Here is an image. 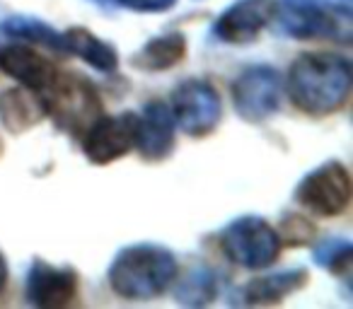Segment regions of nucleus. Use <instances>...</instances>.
<instances>
[{"label": "nucleus", "instance_id": "b1692460", "mask_svg": "<svg viewBox=\"0 0 353 309\" xmlns=\"http://www.w3.org/2000/svg\"><path fill=\"white\" fill-rule=\"evenodd\" d=\"M92 3H97L104 10H114V8H117V0H92Z\"/></svg>", "mask_w": 353, "mask_h": 309}, {"label": "nucleus", "instance_id": "20e7f679", "mask_svg": "<svg viewBox=\"0 0 353 309\" xmlns=\"http://www.w3.org/2000/svg\"><path fill=\"white\" fill-rule=\"evenodd\" d=\"M276 20L281 32L295 39L351 41V10L346 6H327L322 0H281Z\"/></svg>", "mask_w": 353, "mask_h": 309}, {"label": "nucleus", "instance_id": "dca6fc26", "mask_svg": "<svg viewBox=\"0 0 353 309\" xmlns=\"http://www.w3.org/2000/svg\"><path fill=\"white\" fill-rule=\"evenodd\" d=\"M63 51L80 56V58L88 61L92 68L102 70V73H112L119 65V56L114 51V46H109L107 41L97 39L92 32L80 30V27H70L63 34Z\"/></svg>", "mask_w": 353, "mask_h": 309}, {"label": "nucleus", "instance_id": "aec40b11", "mask_svg": "<svg viewBox=\"0 0 353 309\" xmlns=\"http://www.w3.org/2000/svg\"><path fill=\"white\" fill-rule=\"evenodd\" d=\"M351 256H353V246L348 239L341 237H327L322 239L312 251V259L317 266L329 268L332 273H348L351 270Z\"/></svg>", "mask_w": 353, "mask_h": 309}, {"label": "nucleus", "instance_id": "6e6552de", "mask_svg": "<svg viewBox=\"0 0 353 309\" xmlns=\"http://www.w3.org/2000/svg\"><path fill=\"white\" fill-rule=\"evenodd\" d=\"M281 75L271 65H252L232 85V102L245 121H266L281 107Z\"/></svg>", "mask_w": 353, "mask_h": 309}, {"label": "nucleus", "instance_id": "423d86ee", "mask_svg": "<svg viewBox=\"0 0 353 309\" xmlns=\"http://www.w3.org/2000/svg\"><path fill=\"white\" fill-rule=\"evenodd\" d=\"M170 111L187 136L203 138L221 121V94L208 80H187L172 92Z\"/></svg>", "mask_w": 353, "mask_h": 309}, {"label": "nucleus", "instance_id": "a211bd4d", "mask_svg": "<svg viewBox=\"0 0 353 309\" xmlns=\"http://www.w3.org/2000/svg\"><path fill=\"white\" fill-rule=\"evenodd\" d=\"M221 290V278L213 268H194L176 285V299L189 307H203L213 302Z\"/></svg>", "mask_w": 353, "mask_h": 309}, {"label": "nucleus", "instance_id": "5701e85b", "mask_svg": "<svg viewBox=\"0 0 353 309\" xmlns=\"http://www.w3.org/2000/svg\"><path fill=\"white\" fill-rule=\"evenodd\" d=\"M6 283H8V264H6V259L0 256V292L6 290Z\"/></svg>", "mask_w": 353, "mask_h": 309}, {"label": "nucleus", "instance_id": "f257e3e1", "mask_svg": "<svg viewBox=\"0 0 353 309\" xmlns=\"http://www.w3.org/2000/svg\"><path fill=\"white\" fill-rule=\"evenodd\" d=\"M290 102L310 116H327L351 94V63L332 54H305L290 65Z\"/></svg>", "mask_w": 353, "mask_h": 309}, {"label": "nucleus", "instance_id": "6ab92c4d", "mask_svg": "<svg viewBox=\"0 0 353 309\" xmlns=\"http://www.w3.org/2000/svg\"><path fill=\"white\" fill-rule=\"evenodd\" d=\"M0 32L12 39H30L54 51H63V34H59L54 27L37 17H8L0 22Z\"/></svg>", "mask_w": 353, "mask_h": 309}, {"label": "nucleus", "instance_id": "7ed1b4c3", "mask_svg": "<svg viewBox=\"0 0 353 309\" xmlns=\"http://www.w3.org/2000/svg\"><path fill=\"white\" fill-rule=\"evenodd\" d=\"M41 102L46 116L54 118L59 128L75 136H83L104 114L94 85L75 73H56L41 89Z\"/></svg>", "mask_w": 353, "mask_h": 309}, {"label": "nucleus", "instance_id": "4468645a", "mask_svg": "<svg viewBox=\"0 0 353 309\" xmlns=\"http://www.w3.org/2000/svg\"><path fill=\"white\" fill-rule=\"evenodd\" d=\"M46 116L44 102L34 89L17 87L0 94V121L10 133H22Z\"/></svg>", "mask_w": 353, "mask_h": 309}, {"label": "nucleus", "instance_id": "f8f14e48", "mask_svg": "<svg viewBox=\"0 0 353 309\" xmlns=\"http://www.w3.org/2000/svg\"><path fill=\"white\" fill-rule=\"evenodd\" d=\"M78 275L70 268H56L46 261H34L27 275V297L34 307L59 309L75 297Z\"/></svg>", "mask_w": 353, "mask_h": 309}, {"label": "nucleus", "instance_id": "9d476101", "mask_svg": "<svg viewBox=\"0 0 353 309\" xmlns=\"http://www.w3.org/2000/svg\"><path fill=\"white\" fill-rule=\"evenodd\" d=\"M279 0H240L230 6L213 25V34L225 44H247L261 34L271 20H276Z\"/></svg>", "mask_w": 353, "mask_h": 309}, {"label": "nucleus", "instance_id": "9b49d317", "mask_svg": "<svg viewBox=\"0 0 353 309\" xmlns=\"http://www.w3.org/2000/svg\"><path fill=\"white\" fill-rule=\"evenodd\" d=\"M174 116L162 102L145 104L141 116H136V147L148 162H160L174 150Z\"/></svg>", "mask_w": 353, "mask_h": 309}, {"label": "nucleus", "instance_id": "39448f33", "mask_svg": "<svg viewBox=\"0 0 353 309\" xmlns=\"http://www.w3.org/2000/svg\"><path fill=\"white\" fill-rule=\"evenodd\" d=\"M221 246L228 259L252 270L269 268L281 254V237L264 217L245 215L223 230Z\"/></svg>", "mask_w": 353, "mask_h": 309}, {"label": "nucleus", "instance_id": "2eb2a0df", "mask_svg": "<svg viewBox=\"0 0 353 309\" xmlns=\"http://www.w3.org/2000/svg\"><path fill=\"white\" fill-rule=\"evenodd\" d=\"M307 280V270L303 268L261 275V278H254L245 285V290H242L245 304H279L290 292H298L300 288H305Z\"/></svg>", "mask_w": 353, "mask_h": 309}, {"label": "nucleus", "instance_id": "412c9836", "mask_svg": "<svg viewBox=\"0 0 353 309\" xmlns=\"http://www.w3.org/2000/svg\"><path fill=\"white\" fill-rule=\"evenodd\" d=\"M279 237H283L285 244L300 246V244H307V242H312L314 227H312V222H310L307 217L298 215V213H290V215H285L283 222H281Z\"/></svg>", "mask_w": 353, "mask_h": 309}, {"label": "nucleus", "instance_id": "ddd939ff", "mask_svg": "<svg viewBox=\"0 0 353 309\" xmlns=\"http://www.w3.org/2000/svg\"><path fill=\"white\" fill-rule=\"evenodd\" d=\"M0 70L34 92H41L56 75L54 65L25 44H8L0 49Z\"/></svg>", "mask_w": 353, "mask_h": 309}, {"label": "nucleus", "instance_id": "1a4fd4ad", "mask_svg": "<svg viewBox=\"0 0 353 309\" xmlns=\"http://www.w3.org/2000/svg\"><path fill=\"white\" fill-rule=\"evenodd\" d=\"M83 150L90 162L109 164L123 158L136 142V114L126 111L119 116H99L83 133Z\"/></svg>", "mask_w": 353, "mask_h": 309}, {"label": "nucleus", "instance_id": "4be33fe9", "mask_svg": "<svg viewBox=\"0 0 353 309\" xmlns=\"http://www.w3.org/2000/svg\"><path fill=\"white\" fill-rule=\"evenodd\" d=\"M176 0H117V6L131 8L138 12H165L174 6Z\"/></svg>", "mask_w": 353, "mask_h": 309}, {"label": "nucleus", "instance_id": "0eeeda50", "mask_svg": "<svg viewBox=\"0 0 353 309\" xmlns=\"http://www.w3.org/2000/svg\"><path fill=\"white\" fill-rule=\"evenodd\" d=\"M295 198L314 215H341L351 203V177L341 162H324L295 189Z\"/></svg>", "mask_w": 353, "mask_h": 309}, {"label": "nucleus", "instance_id": "f3484780", "mask_svg": "<svg viewBox=\"0 0 353 309\" xmlns=\"http://www.w3.org/2000/svg\"><path fill=\"white\" fill-rule=\"evenodd\" d=\"M187 54V39L182 34H167L150 39L136 56L131 63L141 70H167L176 65Z\"/></svg>", "mask_w": 353, "mask_h": 309}, {"label": "nucleus", "instance_id": "f03ea898", "mask_svg": "<svg viewBox=\"0 0 353 309\" xmlns=\"http://www.w3.org/2000/svg\"><path fill=\"white\" fill-rule=\"evenodd\" d=\"M174 278V256L157 244L126 246L109 266V283L114 292L128 299H148L162 295Z\"/></svg>", "mask_w": 353, "mask_h": 309}]
</instances>
